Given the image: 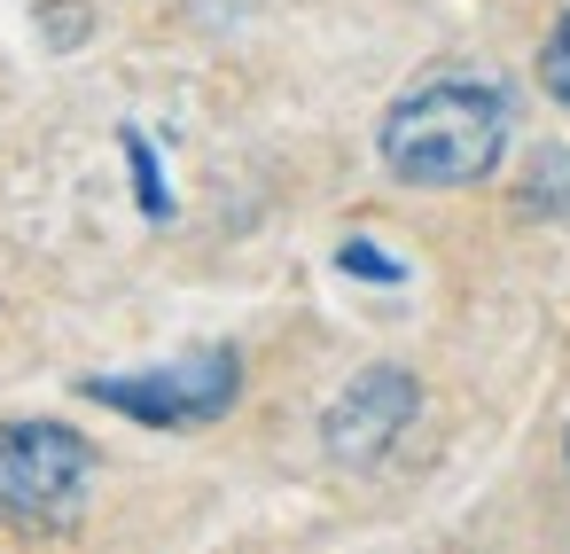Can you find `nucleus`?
<instances>
[{
  "mask_svg": "<svg viewBox=\"0 0 570 554\" xmlns=\"http://www.w3.org/2000/svg\"><path fill=\"white\" fill-rule=\"evenodd\" d=\"M375 149L406 188H476L508 149V95L476 71H438L383 110Z\"/></svg>",
  "mask_w": 570,
  "mask_h": 554,
  "instance_id": "f257e3e1",
  "label": "nucleus"
},
{
  "mask_svg": "<svg viewBox=\"0 0 570 554\" xmlns=\"http://www.w3.org/2000/svg\"><path fill=\"white\" fill-rule=\"evenodd\" d=\"M95 484V445L63 422H0V531H63Z\"/></svg>",
  "mask_w": 570,
  "mask_h": 554,
  "instance_id": "f03ea898",
  "label": "nucleus"
},
{
  "mask_svg": "<svg viewBox=\"0 0 570 554\" xmlns=\"http://www.w3.org/2000/svg\"><path fill=\"white\" fill-rule=\"evenodd\" d=\"M95 406H118L134 414L141 429H204L219 422L235 398H243V359L227 344H204L188 359H165V367H134V375H87L79 383Z\"/></svg>",
  "mask_w": 570,
  "mask_h": 554,
  "instance_id": "7ed1b4c3",
  "label": "nucleus"
},
{
  "mask_svg": "<svg viewBox=\"0 0 570 554\" xmlns=\"http://www.w3.org/2000/svg\"><path fill=\"white\" fill-rule=\"evenodd\" d=\"M414 414H422V383L406 367H367V375H352L336 390L321 429H328V453L344 468H367V461H383L399 445V429H414Z\"/></svg>",
  "mask_w": 570,
  "mask_h": 554,
  "instance_id": "20e7f679",
  "label": "nucleus"
},
{
  "mask_svg": "<svg viewBox=\"0 0 570 554\" xmlns=\"http://www.w3.org/2000/svg\"><path fill=\"white\" fill-rule=\"evenodd\" d=\"M523 204L570 219V149H539V157H531V188H523Z\"/></svg>",
  "mask_w": 570,
  "mask_h": 554,
  "instance_id": "39448f33",
  "label": "nucleus"
},
{
  "mask_svg": "<svg viewBox=\"0 0 570 554\" xmlns=\"http://www.w3.org/2000/svg\"><path fill=\"white\" fill-rule=\"evenodd\" d=\"M539 87L570 110V9L554 17V32H547V48H539Z\"/></svg>",
  "mask_w": 570,
  "mask_h": 554,
  "instance_id": "423d86ee",
  "label": "nucleus"
},
{
  "mask_svg": "<svg viewBox=\"0 0 570 554\" xmlns=\"http://www.w3.org/2000/svg\"><path fill=\"white\" fill-rule=\"evenodd\" d=\"M336 266H344V274H360V281H406V266H399V258H383L367 235H352V243L336 250Z\"/></svg>",
  "mask_w": 570,
  "mask_h": 554,
  "instance_id": "0eeeda50",
  "label": "nucleus"
},
{
  "mask_svg": "<svg viewBox=\"0 0 570 554\" xmlns=\"http://www.w3.org/2000/svg\"><path fill=\"white\" fill-rule=\"evenodd\" d=\"M126 157H134V180H141V211H149V219H165V211H173V196H165V180H157L149 141H141V133H126Z\"/></svg>",
  "mask_w": 570,
  "mask_h": 554,
  "instance_id": "6e6552de",
  "label": "nucleus"
},
{
  "mask_svg": "<svg viewBox=\"0 0 570 554\" xmlns=\"http://www.w3.org/2000/svg\"><path fill=\"white\" fill-rule=\"evenodd\" d=\"M562 453H570V437H562Z\"/></svg>",
  "mask_w": 570,
  "mask_h": 554,
  "instance_id": "1a4fd4ad",
  "label": "nucleus"
}]
</instances>
